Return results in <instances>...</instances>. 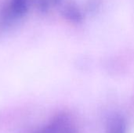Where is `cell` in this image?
Returning <instances> with one entry per match:
<instances>
[{
    "label": "cell",
    "instance_id": "1",
    "mask_svg": "<svg viewBox=\"0 0 134 133\" xmlns=\"http://www.w3.org/2000/svg\"><path fill=\"white\" fill-rule=\"evenodd\" d=\"M30 7L25 0H5L0 9V27H9L27 13Z\"/></svg>",
    "mask_w": 134,
    "mask_h": 133
},
{
    "label": "cell",
    "instance_id": "2",
    "mask_svg": "<svg viewBox=\"0 0 134 133\" xmlns=\"http://www.w3.org/2000/svg\"><path fill=\"white\" fill-rule=\"evenodd\" d=\"M36 133H77L74 124L64 115H58Z\"/></svg>",
    "mask_w": 134,
    "mask_h": 133
},
{
    "label": "cell",
    "instance_id": "3",
    "mask_svg": "<svg viewBox=\"0 0 134 133\" xmlns=\"http://www.w3.org/2000/svg\"><path fill=\"white\" fill-rule=\"evenodd\" d=\"M30 9L35 8L37 10L45 13L52 9L53 7L60 5L64 0H25Z\"/></svg>",
    "mask_w": 134,
    "mask_h": 133
},
{
    "label": "cell",
    "instance_id": "4",
    "mask_svg": "<svg viewBox=\"0 0 134 133\" xmlns=\"http://www.w3.org/2000/svg\"><path fill=\"white\" fill-rule=\"evenodd\" d=\"M62 14L68 20L74 22H79L82 20V13L79 8L72 3L64 5L62 8Z\"/></svg>",
    "mask_w": 134,
    "mask_h": 133
},
{
    "label": "cell",
    "instance_id": "5",
    "mask_svg": "<svg viewBox=\"0 0 134 133\" xmlns=\"http://www.w3.org/2000/svg\"><path fill=\"white\" fill-rule=\"evenodd\" d=\"M126 123L121 116H115L111 119L108 126V133H126Z\"/></svg>",
    "mask_w": 134,
    "mask_h": 133
}]
</instances>
